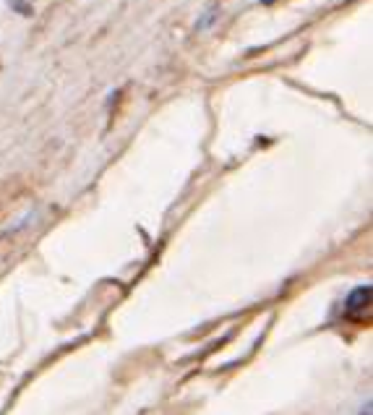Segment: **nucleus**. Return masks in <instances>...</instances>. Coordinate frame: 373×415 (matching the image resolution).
I'll use <instances>...</instances> for the list:
<instances>
[{
    "mask_svg": "<svg viewBox=\"0 0 373 415\" xmlns=\"http://www.w3.org/2000/svg\"><path fill=\"white\" fill-rule=\"evenodd\" d=\"M371 303V285H360L355 287L345 301V311L347 314H355V311H363Z\"/></svg>",
    "mask_w": 373,
    "mask_h": 415,
    "instance_id": "nucleus-1",
    "label": "nucleus"
},
{
    "mask_svg": "<svg viewBox=\"0 0 373 415\" xmlns=\"http://www.w3.org/2000/svg\"><path fill=\"white\" fill-rule=\"evenodd\" d=\"M8 6L16 11L18 16H32V13H34L37 0H8Z\"/></svg>",
    "mask_w": 373,
    "mask_h": 415,
    "instance_id": "nucleus-2",
    "label": "nucleus"
}]
</instances>
